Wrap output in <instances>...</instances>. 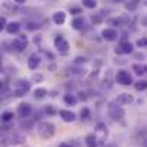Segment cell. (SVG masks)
<instances>
[{
  "label": "cell",
  "instance_id": "6da1fadb",
  "mask_svg": "<svg viewBox=\"0 0 147 147\" xmlns=\"http://www.w3.org/2000/svg\"><path fill=\"white\" fill-rule=\"evenodd\" d=\"M36 130H37V134H39L42 139H45V140L53 137L54 133H56V127H54V124L50 123V121H40V123L37 124V129H36Z\"/></svg>",
  "mask_w": 147,
  "mask_h": 147
},
{
  "label": "cell",
  "instance_id": "7a4b0ae2",
  "mask_svg": "<svg viewBox=\"0 0 147 147\" xmlns=\"http://www.w3.org/2000/svg\"><path fill=\"white\" fill-rule=\"evenodd\" d=\"M109 116L114 120V121H121L126 116V111L121 106H117V103H110L109 104Z\"/></svg>",
  "mask_w": 147,
  "mask_h": 147
},
{
  "label": "cell",
  "instance_id": "3957f363",
  "mask_svg": "<svg viewBox=\"0 0 147 147\" xmlns=\"http://www.w3.org/2000/svg\"><path fill=\"white\" fill-rule=\"evenodd\" d=\"M116 82L121 86H130L133 83V77L129 71L126 70H119L117 74H116Z\"/></svg>",
  "mask_w": 147,
  "mask_h": 147
},
{
  "label": "cell",
  "instance_id": "277c9868",
  "mask_svg": "<svg viewBox=\"0 0 147 147\" xmlns=\"http://www.w3.org/2000/svg\"><path fill=\"white\" fill-rule=\"evenodd\" d=\"M54 47L59 50L61 54H66L69 51V49H70V45H69V42L63 36H56V39H54Z\"/></svg>",
  "mask_w": 147,
  "mask_h": 147
},
{
  "label": "cell",
  "instance_id": "5b68a950",
  "mask_svg": "<svg viewBox=\"0 0 147 147\" xmlns=\"http://www.w3.org/2000/svg\"><path fill=\"white\" fill-rule=\"evenodd\" d=\"M14 89H16V96H24L30 90V83L26 80H19L16 82Z\"/></svg>",
  "mask_w": 147,
  "mask_h": 147
},
{
  "label": "cell",
  "instance_id": "8992f818",
  "mask_svg": "<svg viewBox=\"0 0 147 147\" xmlns=\"http://www.w3.org/2000/svg\"><path fill=\"white\" fill-rule=\"evenodd\" d=\"M101 37H103L104 40H107V42H114V40L119 39V33H117L116 29L107 27V29H104V30L101 32Z\"/></svg>",
  "mask_w": 147,
  "mask_h": 147
},
{
  "label": "cell",
  "instance_id": "52a82bcc",
  "mask_svg": "<svg viewBox=\"0 0 147 147\" xmlns=\"http://www.w3.org/2000/svg\"><path fill=\"white\" fill-rule=\"evenodd\" d=\"M13 47L17 51H23L26 49L27 47V37H26V34H20L19 37H16L14 42H13Z\"/></svg>",
  "mask_w": 147,
  "mask_h": 147
},
{
  "label": "cell",
  "instance_id": "ba28073f",
  "mask_svg": "<svg viewBox=\"0 0 147 147\" xmlns=\"http://www.w3.org/2000/svg\"><path fill=\"white\" fill-rule=\"evenodd\" d=\"M114 51L116 54H130L133 53V45L130 42H123L114 49Z\"/></svg>",
  "mask_w": 147,
  "mask_h": 147
},
{
  "label": "cell",
  "instance_id": "9c48e42d",
  "mask_svg": "<svg viewBox=\"0 0 147 147\" xmlns=\"http://www.w3.org/2000/svg\"><path fill=\"white\" fill-rule=\"evenodd\" d=\"M134 101V97H133V94H130V93H121V94H119L117 98H116V103L119 104V106H127V104H131Z\"/></svg>",
  "mask_w": 147,
  "mask_h": 147
},
{
  "label": "cell",
  "instance_id": "30bf717a",
  "mask_svg": "<svg viewBox=\"0 0 147 147\" xmlns=\"http://www.w3.org/2000/svg\"><path fill=\"white\" fill-rule=\"evenodd\" d=\"M32 111H33V109H32V104H29V103H20L17 107V114L20 117H29L32 114Z\"/></svg>",
  "mask_w": 147,
  "mask_h": 147
},
{
  "label": "cell",
  "instance_id": "8fae6325",
  "mask_svg": "<svg viewBox=\"0 0 147 147\" xmlns=\"http://www.w3.org/2000/svg\"><path fill=\"white\" fill-rule=\"evenodd\" d=\"M39 64H40V57H39V54H37V53L30 54V57H29V60H27L29 69H30V70H36V69L39 67Z\"/></svg>",
  "mask_w": 147,
  "mask_h": 147
},
{
  "label": "cell",
  "instance_id": "7c38bea8",
  "mask_svg": "<svg viewBox=\"0 0 147 147\" xmlns=\"http://www.w3.org/2000/svg\"><path fill=\"white\" fill-rule=\"evenodd\" d=\"M59 114H60V117H61L66 123H73V121L77 119L76 114H74L73 111H70V110H60Z\"/></svg>",
  "mask_w": 147,
  "mask_h": 147
},
{
  "label": "cell",
  "instance_id": "4fadbf2b",
  "mask_svg": "<svg viewBox=\"0 0 147 147\" xmlns=\"http://www.w3.org/2000/svg\"><path fill=\"white\" fill-rule=\"evenodd\" d=\"M66 11H63V10H59V11H56L54 14H53V22L56 23V24H59V26H61V24H64L66 23Z\"/></svg>",
  "mask_w": 147,
  "mask_h": 147
},
{
  "label": "cell",
  "instance_id": "5bb4252c",
  "mask_svg": "<svg viewBox=\"0 0 147 147\" xmlns=\"http://www.w3.org/2000/svg\"><path fill=\"white\" fill-rule=\"evenodd\" d=\"M131 69H133V71H134L136 74H139V76H143V74L147 73V66L143 64V63H134V64L131 66Z\"/></svg>",
  "mask_w": 147,
  "mask_h": 147
},
{
  "label": "cell",
  "instance_id": "9a60e30c",
  "mask_svg": "<svg viewBox=\"0 0 147 147\" xmlns=\"http://www.w3.org/2000/svg\"><path fill=\"white\" fill-rule=\"evenodd\" d=\"M96 131L100 133V137L97 139L98 142H104V140H106V137H107V127H106V124L98 123L97 127H96Z\"/></svg>",
  "mask_w": 147,
  "mask_h": 147
},
{
  "label": "cell",
  "instance_id": "2e32d148",
  "mask_svg": "<svg viewBox=\"0 0 147 147\" xmlns=\"http://www.w3.org/2000/svg\"><path fill=\"white\" fill-rule=\"evenodd\" d=\"M71 27L74 29V30H83V27H84V19L83 17H74L73 20H71Z\"/></svg>",
  "mask_w": 147,
  "mask_h": 147
},
{
  "label": "cell",
  "instance_id": "e0dca14e",
  "mask_svg": "<svg viewBox=\"0 0 147 147\" xmlns=\"http://www.w3.org/2000/svg\"><path fill=\"white\" fill-rule=\"evenodd\" d=\"M6 30H7V33H10V34H16V33H19V30H20V23L11 22V23H9V24L6 26Z\"/></svg>",
  "mask_w": 147,
  "mask_h": 147
},
{
  "label": "cell",
  "instance_id": "ac0fdd59",
  "mask_svg": "<svg viewBox=\"0 0 147 147\" xmlns=\"http://www.w3.org/2000/svg\"><path fill=\"white\" fill-rule=\"evenodd\" d=\"M84 143H86L87 147H97L98 146V140H97V137H96V134H89V136L86 137Z\"/></svg>",
  "mask_w": 147,
  "mask_h": 147
},
{
  "label": "cell",
  "instance_id": "d6986e66",
  "mask_svg": "<svg viewBox=\"0 0 147 147\" xmlns=\"http://www.w3.org/2000/svg\"><path fill=\"white\" fill-rule=\"evenodd\" d=\"M77 97L74 96V94H71V93H67V94H64V103L66 104H69V106H76L77 104Z\"/></svg>",
  "mask_w": 147,
  "mask_h": 147
},
{
  "label": "cell",
  "instance_id": "ffe728a7",
  "mask_svg": "<svg viewBox=\"0 0 147 147\" xmlns=\"http://www.w3.org/2000/svg\"><path fill=\"white\" fill-rule=\"evenodd\" d=\"M139 3H140V0H131V1L126 3V9H127L129 11H134V10L137 9Z\"/></svg>",
  "mask_w": 147,
  "mask_h": 147
},
{
  "label": "cell",
  "instance_id": "44dd1931",
  "mask_svg": "<svg viewBox=\"0 0 147 147\" xmlns=\"http://www.w3.org/2000/svg\"><path fill=\"white\" fill-rule=\"evenodd\" d=\"M82 3L86 9H96L97 7V0H82Z\"/></svg>",
  "mask_w": 147,
  "mask_h": 147
},
{
  "label": "cell",
  "instance_id": "7402d4cb",
  "mask_svg": "<svg viewBox=\"0 0 147 147\" xmlns=\"http://www.w3.org/2000/svg\"><path fill=\"white\" fill-rule=\"evenodd\" d=\"M136 90L137 92H142V90H146L147 89V80H139L136 84H134Z\"/></svg>",
  "mask_w": 147,
  "mask_h": 147
},
{
  "label": "cell",
  "instance_id": "603a6c76",
  "mask_svg": "<svg viewBox=\"0 0 147 147\" xmlns=\"http://www.w3.org/2000/svg\"><path fill=\"white\" fill-rule=\"evenodd\" d=\"M90 117V110L87 109V107H83L82 110H80V119L82 120H87Z\"/></svg>",
  "mask_w": 147,
  "mask_h": 147
},
{
  "label": "cell",
  "instance_id": "cb8c5ba5",
  "mask_svg": "<svg viewBox=\"0 0 147 147\" xmlns=\"http://www.w3.org/2000/svg\"><path fill=\"white\" fill-rule=\"evenodd\" d=\"M47 94V90L46 89H36L34 90V97L36 98H43Z\"/></svg>",
  "mask_w": 147,
  "mask_h": 147
},
{
  "label": "cell",
  "instance_id": "d4e9b609",
  "mask_svg": "<svg viewBox=\"0 0 147 147\" xmlns=\"http://www.w3.org/2000/svg\"><path fill=\"white\" fill-rule=\"evenodd\" d=\"M109 24H111V26H124L120 17H116V19H109Z\"/></svg>",
  "mask_w": 147,
  "mask_h": 147
},
{
  "label": "cell",
  "instance_id": "484cf974",
  "mask_svg": "<svg viewBox=\"0 0 147 147\" xmlns=\"http://www.w3.org/2000/svg\"><path fill=\"white\" fill-rule=\"evenodd\" d=\"M13 117H14V114H13L11 111H6V113H3V114H1V117H0V119H1L3 121H10Z\"/></svg>",
  "mask_w": 147,
  "mask_h": 147
},
{
  "label": "cell",
  "instance_id": "4316f807",
  "mask_svg": "<svg viewBox=\"0 0 147 147\" xmlns=\"http://www.w3.org/2000/svg\"><path fill=\"white\" fill-rule=\"evenodd\" d=\"M136 45H137V47H147V37H140L137 42H136Z\"/></svg>",
  "mask_w": 147,
  "mask_h": 147
},
{
  "label": "cell",
  "instance_id": "83f0119b",
  "mask_svg": "<svg viewBox=\"0 0 147 147\" xmlns=\"http://www.w3.org/2000/svg\"><path fill=\"white\" fill-rule=\"evenodd\" d=\"M39 27H40V26L36 24V23H27V26H26L27 30H36V29H39Z\"/></svg>",
  "mask_w": 147,
  "mask_h": 147
},
{
  "label": "cell",
  "instance_id": "f1b7e54d",
  "mask_svg": "<svg viewBox=\"0 0 147 147\" xmlns=\"http://www.w3.org/2000/svg\"><path fill=\"white\" fill-rule=\"evenodd\" d=\"M6 26H7V22H6V19H4L3 16H0V32H1L3 29H6Z\"/></svg>",
  "mask_w": 147,
  "mask_h": 147
},
{
  "label": "cell",
  "instance_id": "f546056e",
  "mask_svg": "<svg viewBox=\"0 0 147 147\" xmlns=\"http://www.w3.org/2000/svg\"><path fill=\"white\" fill-rule=\"evenodd\" d=\"M70 13L71 14H80L82 13V9L80 7H70Z\"/></svg>",
  "mask_w": 147,
  "mask_h": 147
},
{
  "label": "cell",
  "instance_id": "4dcf8cb0",
  "mask_svg": "<svg viewBox=\"0 0 147 147\" xmlns=\"http://www.w3.org/2000/svg\"><path fill=\"white\" fill-rule=\"evenodd\" d=\"M92 22L94 24H98V23H101V17L100 16H92Z\"/></svg>",
  "mask_w": 147,
  "mask_h": 147
},
{
  "label": "cell",
  "instance_id": "1f68e13d",
  "mask_svg": "<svg viewBox=\"0 0 147 147\" xmlns=\"http://www.w3.org/2000/svg\"><path fill=\"white\" fill-rule=\"evenodd\" d=\"M42 79H43L42 74H34V76H33V80H34V82H40Z\"/></svg>",
  "mask_w": 147,
  "mask_h": 147
},
{
  "label": "cell",
  "instance_id": "d6a6232c",
  "mask_svg": "<svg viewBox=\"0 0 147 147\" xmlns=\"http://www.w3.org/2000/svg\"><path fill=\"white\" fill-rule=\"evenodd\" d=\"M76 63H86V59H84V57H83V59H82V57H77V59H76Z\"/></svg>",
  "mask_w": 147,
  "mask_h": 147
},
{
  "label": "cell",
  "instance_id": "836d02e7",
  "mask_svg": "<svg viewBox=\"0 0 147 147\" xmlns=\"http://www.w3.org/2000/svg\"><path fill=\"white\" fill-rule=\"evenodd\" d=\"M142 24H143L144 27H147V16H144V17L142 19Z\"/></svg>",
  "mask_w": 147,
  "mask_h": 147
},
{
  "label": "cell",
  "instance_id": "e575fe53",
  "mask_svg": "<svg viewBox=\"0 0 147 147\" xmlns=\"http://www.w3.org/2000/svg\"><path fill=\"white\" fill-rule=\"evenodd\" d=\"M40 37H42V36H36V37H34V43H36V45H37V43H40V40H42Z\"/></svg>",
  "mask_w": 147,
  "mask_h": 147
},
{
  "label": "cell",
  "instance_id": "d590c367",
  "mask_svg": "<svg viewBox=\"0 0 147 147\" xmlns=\"http://www.w3.org/2000/svg\"><path fill=\"white\" fill-rule=\"evenodd\" d=\"M59 147H71V146H70L69 143H60V146Z\"/></svg>",
  "mask_w": 147,
  "mask_h": 147
},
{
  "label": "cell",
  "instance_id": "8d00e7d4",
  "mask_svg": "<svg viewBox=\"0 0 147 147\" xmlns=\"http://www.w3.org/2000/svg\"><path fill=\"white\" fill-rule=\"evenodd\" d=\"M103 147H117L114 143H109V144H106V146H103Z\"/></svg>",
  "mask_w": 147,
  "mask_h": 147
},
{
  "label": "cell",
  "instance_id": "74e56055",
  "mask_svg": "<svg viewBox=\"0 0 147 147\" xmlns=\"http://www.w3.org/2000/svg\"><path fill=\"white\" fill-rule=\"evenodd\" d=\"M47 111H49L50 114H53V113H54V110H53L51 107H47Z\"/></svg>",
  "mask_w": 147,
  "mask_h": 147
},
{
  "label": "cell",
  "instance_id": "f35d334b",
  "mask_svg": "<svg viewBox=\"0 0 147 147\" xmlns=\"http://www.w3.org/2000/svg\"><path fill=\"white\" fill-rule=\"evenodd\" d=\"M49 69H50V70H56V66H54V64H50Z\"/></svg>",
  "mask_w": 147,
  "mask_h": 147
},
{
  "label": "cell",
  "instance_id": "ab89813d",
  "mask_svg": "<svg viewBox=\"0 0 147 147\" xmlns=\"http://www.w3.org/2000/svg\"><path fill=\"white\" fill-rule=\"evenodd\" d=\"M136 57H137V59H143L144 56H143V54H136Z\"/></svg>",
  "mask_w": 147,
  "mask_h": 147
},
{
  "label": "cell",
  "instance_id": "60d3db41",
  "mask_svg": "<svg viewBox=\"0 0 147 147\" xmlns=\"http://www.w3.org/2000/svg\"><path fill=\"white\" fill-rule=\"evenodd\" d=\"M14 1H17V3H20V4H22V3H24L26 0H14Z\"/></svg>",
  "mask_w": 147,
  "mask_h": 147
},
{
  "label": "cell",
  "instance_id": "b9f144b4",
  "mask_svg": "<svg viewBox=\"0 0 147 147\" xmlns=\"http://www.w3.org/2000/svg\"><path fill=\"white\" fill-rule=\"evenodd\" d=\"M114 3H120V1H123V0H113Z\"/></svg>",
  "mask_w": 147,
  "mask_h": 147
},
{
  "label": "cell",
  "instance_id": "7bdbcfd3",
  "mask_svg": "<svg viewBox=\"0 0 147 147\" xmlns=\"http://www.w3.org/2000/svg\"><path fill=\"white\" fill-rule=\"evenodd\" d=\"M1 89H3V83L0 82V90H1Z\"/></svg>",
  "mask_w": 147,
  "mask_h": 147
},
{
  "label": "cell",
  "instance_id": "ee69618b",
  "mask_svg": "<svg viewBox=\"0 0 147 147\" xmlns=\"http://www.w3.org/2000/svg\"><path fill=\"white\" fill-rule=\"evenodd\" d=\"M0 67H1V61H0Z\"/></svg>",
  "mask_w": 147,
  "mask_h": 147
},
{
  "label": "cell",
  "instance_id": "f6af8a7d",
  "mask_svg": "<svg viewBox=\"0 0 147 147\" xmlns=\"http://www.w3.org/2000/svg\"><path fill=\"white\" fill-rule=\"evenodd\" d=\"M146 6H147V0H146Z\"/></svg>",
  "mask_w": 147,
  "mask_h": 147
}]
</instances>
